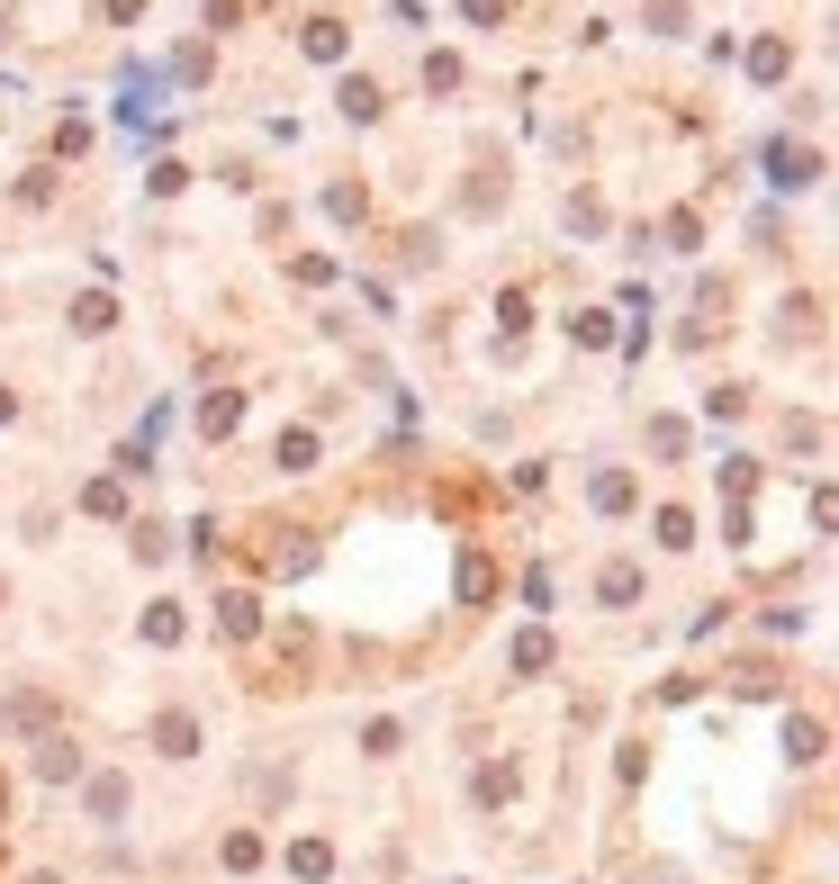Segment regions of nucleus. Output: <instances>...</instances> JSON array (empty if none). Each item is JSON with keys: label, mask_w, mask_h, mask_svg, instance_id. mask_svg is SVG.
I'll list each match as a JSON object with an SVG mask.
<instances>
[{"label": "nucleus", "mask_w": 839, "mask_h": 884, "mask_svg": "<svg viewBox=\"0 0 839 884\" xmlns=\"http://www.w3.org/2000/svg\"><path fill=\"white\" fill-rule=\"evenodd\" d=\"M37 884H54V875H37Z\"/></svg>", "instance_id": "obj_10"}, {"label": "nucleus", "mask_w": 839, "mask_h": 884, "mask_svg": "<svg viewBox=\"0 0 839 884\" xmlns=\"http://www.w3.org/2000/svg\"><path fill=\"white\" fill-rule=\"evenodd\" d=\"M0 604H10V587H0Z\"/></svg>", "instance_id": "obj_9"}, {"label": "nucleus", "mask_w": 839, "mask_h": 884, "mask_svg": "<svg viewBox=\"0 0 839 884\" xmlns=\"http://www.w3.org/2000/svg\"><path fill=\"white\" fill-rule=\"evenodd\" d=\"M91 812H100V822H118V812H127V785H118V776H100V785H91Z\"/></svg>", "instance_id": "obj_4"}, {"label": "nucleus", "mask_w": 839, "mask_h": 884, "mask_svg": "<svg viewBox=\"0 0 839 884\" xmlns=\"http://www.w3.org/2000/svg\"><path fill=\"white\" fill-rule=\"evenodd\" d=\"M596 506L614 515V506H633V479H623V469H605V479H596Z\"/></svg>", "instance_id": "obj_7"}, {"label": "nucleus", "mask_w": 839, "mask_h": 884, "mask_svg": "<svg viewBox=\"0 0 839 884\" xmlns=\"http://www.w3.org/2000/svg\"><path fill=\"white\" fill-rule=\"evenodd\" d=\"M280 469H316V434H280Z\"/></svg>", "instance_id": "obj_3"}, {"label": "nucleus", "mask_w": 839, "mask_h": 884, "mask_svg": "<svg viewBox=\"0 0 839 884\" xmlns=\"http://www.w3.org/2000/svg\"><path fill=\"white\" fill-rule=\"evenodd\" d=\"M767 163H777V181H795V190L812 181V154H795V145H777V154H767Z\"/></svg>", "instance_id": "obj_5"}, {"label": "nucleus", "mask_w": 839, "mask_h": 884, "mask_svg": "<svg viewBox=\"0 0 839 884\" xmlns=\"http://www.w3.org/2000/svg\"><path fill=\"white\" fill-rule=\"evenodd\" d=\"M686 541H695V524H686V515L668 506V515H659V551H686Z\"/></svg>", "instance_id": "obj_8"}, {"label": "nucleus", "mask_w": 839, "mask_h": 884, "mask_svg": "<svg viewBox=\"0 0 839 884\" xmlns=\"http://www.w3.org/2000/svg\"><path fill=\"white\" fill-rule=\"evenodd\" d=\"M154 750H163V759H190V750H199V722H190V713H163V722H154Z\"/></svg>", "instance_id": "obj_1"}, {"label": "nucleus", "mask_w": 839, "mask_h": 884, "mask_svg": "<svg viewBox=\"0 0 839 884\" xmlns=\"http://www.w3.org/2000/svg\"><path fill=\"white\" fill-rule=\"evenodd\" d=\"M633 596H641V569L614 560V569H605V604H633Z\"/></svg>", "instance_id": "obj_2"}, {"label": "nucleus", "mask_w": 839, "mask_h": 884, "mask_svg": "<svg viewBox=\"0 0 839 884\" xmlns=\"http://www.w3.org/2000/svg\"><path fill=\"white\" fill-rule=\"evenodd\" d=\"M73 325H82V334H109V325H118V307H109V298H82V307H73Z\"/></svg>", "instance_id": "obj_6"}]
</instances>
